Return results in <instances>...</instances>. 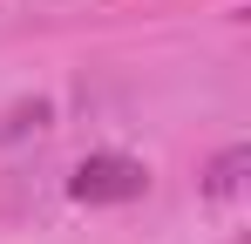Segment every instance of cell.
<instances>
[{"instance_id": "1", "label": "cell", "mask_w": 251, "mask_h": 244, "mask_svg": "<svg viewBox=\"0 0 251 244\" xmlns=\"http://www.w3.org/2000/svg\"><path fill=\"white\" fill-rule=\"evenodd\" d=\"M150 190V170L136 156H116V149H102V156H82L75 163V176H68V197L75 203H129Z\"/></svg>"}, {"instance_id": "2", "label": "cell", "mask_w": 251, "mask_h": 244, "mask_svg": "<svg viewBox=\"0 0 251 244\" xmlns=\"http://www.w3.org/2000/svg\"><path fill=\"white\" fill-rule=\"evenodd\" d=\"M238 170H245V149H231V156L210 170V197H231V190H238Z\"/></svg>"}]
</instances>
